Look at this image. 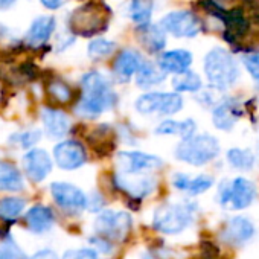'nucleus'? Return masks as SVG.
Here are the masks:
<instances>
[{"label": "nucleus", "instance_id": "1", "mask_svg": "<svg viewBox=\"0 0 259 259\" xmlns=\"http://www.w3.org/2000/svg\"><path fill=\"white\" fill-rule=\"evenodd\" d=\"M117 102L108 78L101 72H87L81 78V96L76 102V113L85 119H95L111 110Z\"/></svg>", "mask_w": 259, "mask_h": 259}, {"label": "nucleus", "instance_id": "2", "mask_svg": "<svg viewBox=\"0 0 259 259\" xmlns=\"http://www.w3.org/2000/svg\"><path fill=\"white\" fill-rule=\"evenodd\" d=\"M111 20V10L104 2H87L78 7L69 17V29L78 37H95L104 32Z\"/></svg>", "mask_w": 259, "mask_h": 259}, {"label": "nucleus", "instance_id": "3", "mask_svg": "<svg viewBox=\"0 0 259 259\" xmlns=\"http://www.w3.org/2000/svg\"><path fill=\"white\" fill-rule=\"evenodd\" d=\"M204 73L213 89L226 90L238 81L239 66L229 51L215 48L204 57Z\"/></svg>", "mask_w": 259, "mask_h": 259}, {"label": "nucleus", "instance_id": "4", "mask_svg": "<svg viewBox=\"0 0 259 259\" xmlns=\"http://www.w3.org/2000/svg\"><path fill=\"white\" fill-rule=\"evenodd\" d=\"M198 206L192 201L166 203L156 209L153 227L165 235H177L186 230L195 218Z\"/></svg>", "mask_w": 259, "mask_h": 259}, {"label": "nucleus", "instance_id": "5", "mask_svg": "<svg viewBox=\"0 0 259 259\" xmlns=\"http://www.w3.org/2000/svg\"><path fill=\"white\" fill-rule=\"evenodd\" d=\"M220 154V142L210 135H192L176 148V157L192 166H203Z\"/></svg>", "mask_w": 259, "mask_h": 259}, {"label": "nucleus", "instance_id": "6", "mask_svg": "<svg viewBox=\"0 0 259 259\" xmlns=\"http://www.w3.org/2000/svg\"><path fill=\"white\" fill-rule=\"evenodd\" d=\"M257 195L256 185L244 177H236L232 182L224 180L218 188V201L223 207L242 210L248 207Z\"/></svg>", "mask_w": 259, "mask_h": 259}, {"label": "nucleus", "instance_id": "7", "mask_svg": "<svg viewBox=\"0 0 259 259\" xmlns=\"http://www.w3.org/2000/svg\"><path fill=\"white\" fill-rule=\"evenodd\" d=\"M95 233L110 242L126 241L133 227L132 215L122 210H102L95 220Z\"/></svg>", "mask_w": 259, "mask_h": 259}, {"label": "nucleus", "instance_id": "8", "mask_svg": "<svg viewBox=\"0 0 259 259\" xmlns=\"http://www.w3.org/2000/svg\"><path fill=\"white\" fill-rule=\"evenodd\" d=\"M135 108L142 116H172L183 108V99L179 93L150 92L136 99Z\"/></svg>", "mask_w": 259, "mask_h": 259}, {"label": "nucleus", "instance_id": "9", "mask_svg": "<svg viewBox=\"0 0 259 259\" xmlns=\"http://www.w3.org/2000/svg\"><path fill=\"white\" fill-rule=\"evenodd\" d=\"M114 186L130 200L141 201L151 195L157 188V180L148 174H123L117 172L113 179Z\"/></svg>", "mask_w": 259, "mask_h": 259}, {"label": "nucleus", "instance_id": "10", "mask_svg": "<svg viewBox=\"0 0 259 259\" xmlns=\"http://www.w3.org/2000/svg\"><path fill=\"white\" fill-rule=\"evenodd\" d=\"M160 28L176 38H192L200 34L201 22L194 13L174 11L160 20Z\"/></svg>", "mask_w": 259, "mask_h": 259}, {"label": "nucleus", "instance_id": "11", "mask_svg": "<svg viewBox=\"0 0 259 259\" xmlns=\"http://www.w3.org/2000/svg\"><path fill=\"white\" fill-rule=\"evenodd\" d=\"M119 172L123 174H147L150 171L159 169L163 160L157 156L147 154L142 151H122L116 159Z\"/></svg>", "mask_w": 259, "mask_h": 259}, {"label": "nucleus", "instance_id": "12", "mask_svg": "<svg viewBox=\"0 0 259 259\" xmlns=\"http://www.w3.org/2000/svg\"><path fill=\"white\" fill-rule=\"evenodd\" d=\"M51 194L55 203L72 215H78L87 207V195L72 183L55 182L51 185Z\"/></svg>", "mask_w": 259, "mask_h": 259}, {"label": "nucleus", "instance_id": "13", "mask_svg": "<svg viewBox=\"0 0 259 259\" xmlns=\"http://www.w3.org/2000/svg\"><path fill=\"white\" fill-rule=\"evenodd\" d=\"M256 233L253 221L244 215H236L229 218L220 232V239L229 245H244Z\"/></svg>", "mask_w": 259, "mask_h": 259}, {"label": "nucleus", "instance_id": "14", "mask_svg": "<svg viewBox=\"0 0 259 259\" xmlns=\"http://www.w3.org/2000/svg\"><path fill=\"white\" fill-rule=\"evenodd\" d=\"M54 159L61 169L72 171L87 162V153L78 141H63L54 148Z\"/></svg>", "mask_w": 259, "mask_h": 259}, {"label": "nucleus", "instance_id": "15", "mask_svg": "<svg viewBox=\"0 0 259 259\" xmlns=\"http://www.w3.org/2000/svg\"><path fill=\"white\" fill-rule=\"evenodd\" d=\"M23 169L34 183L43 182L52 171V159L41 148H32L23 156Z\"/></svg>", "mask_w": 259, "mask_h": 259}, {"label": "nucleus", "instance_id": "16", "mask_svg": "<svg viewBox=\"0 0 259 259\" xmlns=\"http://www.w3.org/2000/svg\"><path fill=\"white\" fill-rule=\"evenodd\" d=\"M144 63V57L133 49L122 51L113 63V76L117 82H128Z\"/></svg>", "mask_w": 259, "mask_h": 259}, {"label": "nucleus", "instance_id": "17", "mask_svg": "<svg viewBox=\"0 0 259 259\" xmlns=\"http://www.w3.org/2000/svg\"><path fill=\"white\" fill-rule=\"evenodd\" d=\"M41 120H43L45 132H46L48 138H51V139H61L69 133V130H70L69 116L64 111L57 110V108H51V107L43 108Z\"/></svg>", "mask_w": 259, "mask_h": 259}, {"label": "nucleus", "instance_id": "18", "mask_svg": "<svg viewBox=\"0 0 259 259\" xmlns=\"http://www.w3.org/2000/svg\"><path fill=\"white\" fill-rule=\"evenodd\" d=\"M57 22L52 16H40L32 23L25 35V41L32 48H40L49 41L55 31Z\"/></svg>", "mask_w": 259, "mask_h": 259}, {"label": "nucleus", "instance_id": "19", "mask_svg": "<svg viewBox=\"0 0 259 259\" xmlns=\"http://www.w3.org/2000/svg\"><path fill=\"white\" fill-rule=\"evenodd\" d=\"M241 116V107L239 102H236L235 99H227L220 102L213 111H212V122L218 130H223V132H229L232 130L236 123V120Z\"/></svg>", "mask_w": 259, "mask_h": 259}, {"label": "nucleus", "instance_id": "20", "mask_svg": "<svg viewBox=\"0 0 259 259\" xmlns=\"http://www.w3.org/2000/svg\"><path fill=\"white\" fill-rule=\"evenodd\" d=\"M172 186L189 195H200L213 186V179L204 174L197 177H189L188 174L177 172L172 176Z\"/></svg>", "mask_w": 259, "mask_h": 259}, {"label": "nucleus", "instance_id": "21", "mask_svg": "<svg viewBox=\"0 0 259 259\" xmlns=\"http://www.w3.org/2000/svg\"><path fill=\"white\" fill-rule=\"evenodd\" d=\"M25 223L28 226V229L34 233H45L48 230H51L55 224V215L51 210V207L43 206V204H37L32 206L26 215H25Z\"/></svg>", "mask_w": 259, "mask_h": 259}, {"label": "nucleus", "instance_id": "22", "mask_svg": "<svg viewBox=\"0 0 259 259\" xmlns=\"http://www.w3.org/2000/svg\"><path fill=\"white\" fill-rule=\"evenodd\" d=\"M192 64V54L186 49H174L163 52L159 58V67L165 73H182Z\"/></svg>", "mask_w": 259, "mask_h": 259}, {"label": "nucleus", "instance_id": "23", "mask_svg": "<svg viewBox=\"0 0 259 259\" xmlns=\"http://www.w3.org/2000/svg\"><path fill=\"white\" fill-rule=\"evenodd\" d=\"M25 188L23 176L19 168L7 160H0V191L20 192Z\"/></svg>", "mask_w": 259, "mask_h": 259}, {"label": "nucleus", "instance_id": "24", "mask_svg": "<svg viewBox=\"0 0 259 259\" xmlns=\"http://www.w3.org/2000/svg\"><path fill=\"white\" fill-rule=\"evenodd\" d=\"M114 142H116V135L113 132V128L107 123L96 126L89 135V144L92 145V148L96 153H99L102 156H105L114 150Z\"/></svg>", "mask_w": 259, "mask_h": 259}, {"label": "nucleus", "instance_id": "25", "mask_svg": "<svg viewBox=\"0 0 259 259\" xmlns=\"http://www.w3.org/2000/svg\"><path fill=\"white\" fill-rule=\"evenodd\" d=\"M197 125L192 119H185V120H172L166 119L160 122L156 128V135L160 136H180L182 139L191 138L195 135Z\"/></svg>", "mask_w": 259, "mask_h": 259}, {"label": "nucleus", "instance_id": "26", "mask_svg": "<svg viewBox=\"0 0 259 259\" xmlns=\"http://www.w3.org/2000/svg\"><path fill=\"white\" fill-rule=\"evenodd\" d=\"M139 38L144 45V48L148 52L157 54L160 51H163L165 45H166V37H165V31L160 26L156 25H147L139 28Z\"/></svg>", "mask_w": 259, "mask_h": 259}, {"label": "nucleus", "instance_id": "27", "mask_svg": "<svg viewBox=\"0 0 259 259\" xmlns=\"http://www.w3.org/2000/svg\"><path fill=\"white\" fill-rule=\"evenodd\" d=\"M166 78V73L156 66L151 61H145L142 63V66L139 67L138 73H136V84L141 89H150L153 85H159L160 82H163Z\"/></svg>", "mask_w": 259, "mask_h": 259}, {"label": "nucleus", "instance_id": "28", "mask_svg": "<svg viewBox=\"0 0 259 259\" xmlns=\"http://www.w3.org/2000/svg\"><path fill=\"white\" fill-rule=\"evenodd\" d=\"M128 16L135 25H138V28L150 25L153 16V2L151 0H130Z\"/></svg>", "mask_w": 259, "mask_h": 259}, {"label": "nucleus", "instance_id": "29", "mask_svg": "<svg viewBox=\"0 0 259 259\" xmlns=\"http://www.w3.org/2000/svg\"><path fill=\"white\" fill-rule=\"evenodd\" d=\"M46 93H48V96L51 98L52 102L61 104V105L69 104L73 99V90H72V87L66 81H63L60 78H52V79L48 81V84H46Z\"/></svg>", "mask_w": 259, "mask_h": 259}, {"label": "nucleus", "instance_id": "30", "mask_svg": "<svg viewBox=\"0 0 259 259\" xmlns=\"http://www.w3.org/2000/svg\"><path fill=\"white\" fill-rule=\"evenodd\" d=\"M172 87L176 92H186V93H195L200 92L203 87L201 78L195 73L191 72L189 69L182 72V73H176V76L172 78Z\"/></svg>", "mask_w": 259, "mask_h": 259}, {"label": "nucleus", "instance_id": "31", "mask_svg": "<svg viewBox=\"0 0 259 259\" xmlns=\"http://www.w3.org/2000/svg\"><path fill=\"white\" fill-rule=\"evenodd\" d=\"M26 206V200L20 197H5L0 198V220L13 223L16 221Z\"/></svg>", "mask_w": 259, "mask_h": 259}, {"label": "nucleus", "instance_id": "32", "mask_svg": "<svg viewBox=\"0 0 259 259\" xmlns=\"http://www.w3.org/2000/svg\"><path fill=\"white\" fill-rule=\"evenodd\" d=\"M227 162L232 168L239 171H250L254 165V156L245 148H230L226 154Z\"/></svg>", "mask_w": 259, "mask_h": 259}, {"label": "nucleus", "instance_id": "33", "mask_svg": "<svg viewBox=\"0 0 259 259\" xmlns=\"http://www.w3.org/2000/svg\"><path fill=\"white\" fill-rule=\"evenodd\" d=\"M116 41L105 38H95L89 45V57L93 60H104L116 51Z\"/></svg>", "mask_w": 259, "mask_h": 259}, {"label": "nucleus", "instance_id": "34", "mask_svg": "<svg viewBox=\"0 0 259 259\" xmlns=\"http://www.w3.org/2000/svg\"><path fill=\"white\" fill-rule=\"evenodd\" d=\"M0 259H23L20 247L10 235L0 236Z\"/></svg>", "mask_w": 259, "mask_h": 259}, {"label": "nucleus", "instance_id": "35", "mask_svg": "<svg viewBox=\"0 0 259 259\" xmlns=\"http://www.w3.org/2000/svg\"><path fill=\"white\" fill-rule=\"evenodd\" d=\"M40 139H41V132H40V130H28V132L16 135L11 139V142H16L22 148L26 150V148H32L37 142H40Z\"/></svg>", "mask_w": 259, "mask_h": 259}, {"label": "nucleus", "instance_id": "36", "mask_svg": "<svg viewBox=\"0 0 259 259\" xmlns=\"http://www.w3.org/2000/svg\"><path fill=\"white\" fill-rule=\"evenodd\" d=\"M242 63H244L247 72L250 73V76L253 79H257L259 81V51L245 55L242 58Z\"/></svg>", "mask_w": 259, "mask_h": 259}, {"label": "nucleus", "instance_id": "37", "mask_svg": "<svg viewBox=\"0 0 259 259\" xmlns=\"http://www.w3.org/2000/svg\"><path fill=\"white\" fill-rule=\"evenodd\" d=\"M61 259H99V253L95 248H78L67 250Z\"/></svg>", "mask_w": 259, "mask_h": 259}, {"label": "nucleus", "instance_id": "38", "mask_svg": "<svg viewBox=\"0 0 259 259\" xmlns=\"http://www.w3.org/2000/svg\"><path fill=\"white\" fill-rule=\"evenodd\" d=\"M90 242H92V245L95 247V250L98 251V253H111V250H113V242H110L108 239H105V238H101V236H95V238H90Z\"/></svg>", "mask_w": 259, "mask_h": 259}, {"label": "nucleus", "instance_id": "39", "mask_svg": "<svg viewBox=\"0 0 259 259\" xmlns=\"http://www.w3.org/2000/svg\"><path fill=\"white\" fill-rule=\"evenodd\" d=\"M144 259H174V254L168 248H153L144 254Z\"/></svg>", "mask_w": 259, "mask_h": 259}, {"label": "nucleus", "instance_id": "40", "mask_svg": "<svg viewBox=\"0 0 259 259\" xmlns=\"http://www.w3.org/2000/svg\"><path fill=\"white\" fill-rule=\"evenodd\" d=\"M104 204V198L98 192L92 194V197H87V207H90V210H99Z\"/></svg>", "mask_w": 259, "mask_h": 259}, {"label": "nucleus", "instance_id": "41", "mask_svg": "<svg viewBox=\"0 0 259 259\" xmlns=\"http://www.w3.org/2000/svg\"><path fill=\"white\" fill-rule=\"evenodd\" d=\"M201 251H203V259H218V250L210 242H204Z\"/></svg>", "mask_w": 259, "mask_h": 259}, {"label": "nucleus", "instance_id": "42", "mask_svg": "<svg viewBox=\"0 0 259 259\" xmlns=\"http://www.w3.org/2000/svg\"><path fill=\"white\" fill-rule=\"evenodd\" d=\"M28 259H58L57 253L54 250H49V248H45V250H40L37 253H34L31 257Z\"/></svg>", "mask_w": 259, "mask_h": 259}, {"label": "nucleus", "instance_id": "43", "mask_svg": "<svg viewBox=\"0 0 259 259\" xmlns=\"http://www.w3.org/2000/svg\"><path fill=\"white\" fill-rule=\"evenodd\" d=\"M41 4L48 10H58L64 4V0H41Z\"/></svg>", "mask_w": 259, "mask_h": 259}, {"label": "nucleus", "instance_id": "44", "mask_svg": "<svg viewBox=\"0 0 259 259\" xmlns=\"http://www.w3.org/2000/svg\"><path fill=\"white\" fill-rule=\"evenodd\" d=\"M16 4V0H0V8L5 10V8H10Z\"/></svg>", "mask_w": 259, "mask_h": 259}]
</instances>
